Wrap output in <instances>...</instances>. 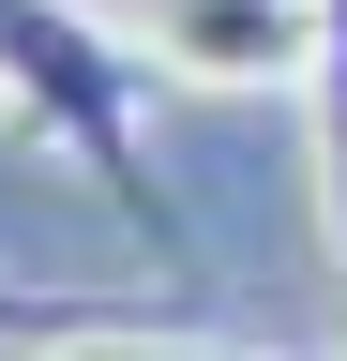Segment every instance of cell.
<instances>
[{
	"label": "cell",
	"mask_w": 347,
	"mask_h": 361,
	"mask_svg": "<svg viewBox=\"0 0 347 361\" xmlns=\"http://www.w3.org/2000/svg\"><path fill=\"white\" fill-rule=\"evenodd\" d=\"M136 90H151V61L121 45V16H76V0H0V106L46 135V151L91 180V196L136 226L151 256H182V211H166V180H151Z\"/></svg>",
	"instance_id": "6da1fadb"
},
{
	"label": "cell",
	"mask_w": 347,
	"mask_h": 361,
	"mask_svg": "<svg viewBox=\"0 0 347 361\" xmlns=\"http://www.w3.org/2000/svg\"><path fill=\"white\" fill-rule=\"evenodd\" d=\"M121 45L182 90H302L332 45V0H121Z\"/></svg>",
	"instance_id": "7a4b0ae2"
},
{
	"label": "cell",
	"mask_w": 347,
	"mask_h": 361,
	"mask_svg": "<svg viewBox=\"0 0 347 361\" xmlns=\"http://www.w3.org/2000/svg\"><path fill=\"white\" fill-rule=\"evenodd\" d=\"M302 106H317V226L347 256V0H332V45H317V75H302Z\"/></svg>",
	"instance_id": "3957f363"
},
{
	"label": "cell",
	"mask_w": 347,
	"mask_h": 361,
	"mask_svg": "<svg viewBox=\"0 0 347 361\" xmlns=\"http://www.w3.org/2000/svg\"><path fill=\"white\" fill-rule=\"evenodd\" d=\"M30 361H317V346H227V331H46Z\"/></svg>",
	"instance_id": "277c9868"
},
{
	"label": "cell",
	"mask_w": 347,
	"mask_h": 361,
	"mask_svg": "<svg viewBox=\"0 0 347 361\" xmlns=\"http://www.w3.org/2000/svg\"><path fill=\"white\" fill-rule=\"evenodd\" d=\"M46 331H61V301H30V286H0V361H30Z\"/></svg>",
	"instance_id": "5b68a950"
},
{
	"label": "cell",
	"mask_w": 347,
	"mask_h": 361,
	"mask_svg": "<svg viewBox=\"0 0 347 361\" xmlns=\"http://www.w3.org/2000/svg\"><path fill=\"white\" fill-rule=\"evenodd\" d=\"M332 361H347V346H332Z\"/></svg>",
	"instance_id": "8992f818"
}]
</instances>
